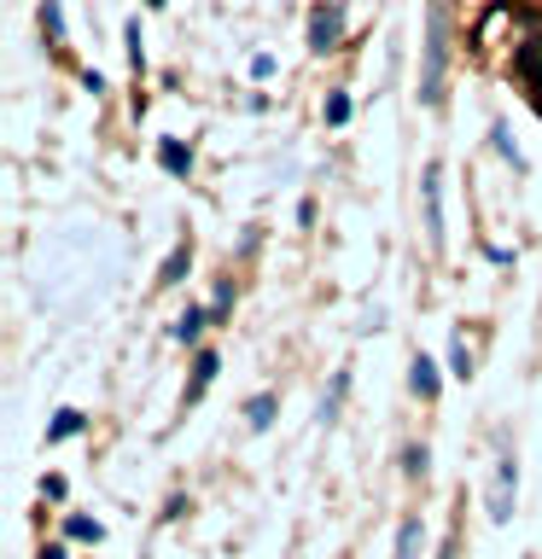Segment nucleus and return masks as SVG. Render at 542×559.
<instances>
[{
    "mask_svg": "<svg viewBox=\"0 0 542 559\" xmlns=\"http://www.w3.org/2000/svg\"><path fill=\"white\" fill-rule=\"evenodd\" d=\"M409 391H414L420 402H432L437 391H444V373H437L432 356H414V361H409Z\"/></svg>",
    "mask_w": 542,
    "mask_h": 559,
    "instance_id": "39448f33",
    "label": "nucleus"
},
{
    "mask_svg": "<svg viewBox=\"0 0 542 559\" xmlns=\"http://www.w3.org/2000/svg\"><path fill=\"white\" fill-rule=\"evenodd\" d=\"M42 35H47V47H64V12H59V0H42Z\"/></svg>",
    "mask_w": 542,
    "mask_h": 559,
    "instance_id": "2eb2a0df",
    "label": "nucleus"
},
{
    "mask_svg": "<svg viewBox=\"0 0 542 559\" xmlns=\"http://www.w3.org/2000/svg\"><path fill=\"white\" fill-rule=\"evenodd\" d=\"M344 391H350V367H339V373H332V391L321 396V408H315V419H321V426H332V419H339Z\"/></svg>",
    "mask_w": 542,
    "mask_h": 559,
    "instance_id": "9d476101",
    "label": "nucleus"
},
{
    "mask_svg": "<svg viewBox=\"0 0 542 559\" xmlns=\"http://www.w3.org/2000/svg\"><path fill=\"white\" fill-rule=\"evenodd\" d=\"M514 501H519V461H514V449H502L496 472H490V519L507 524L514 519Z\"/></svg>",
    "mask_w": 542,
    "mask_h": 559,
    "instance_id": "f03ea898",
    "label": "nucleus"
},
{
    "mask_svg": "<svg viewBox=\"0 0 542 559\" xmlns=\"http://www.w3.org/2000/svg\"><path fill=\"white\" fill-rule=\"evenodd\" d=\"M321 117H327V129H344V122H350V94H327Z\"/></svg>",
    "mask_w": 542,
    "mask_h": 559,
    "instance_id": "aec40b11",
    "label": "nucleus"
},
{
    "mask_svg": "<svg viewBox=\"0 0 542 559\" xmlns=\"http://www.w3.org/2000/svg\"><path fill=\"white\" fill-rule=\"evenodd\" d=\"M420 542H426V524H420V513H409L397 531V559H420Z\"/></svg>",
    "mask_w": 542,
    "mask_h": 559,
    "instance_id": "ddd939ff",
    "label": "nucleus"
},
{
    "mask_svg": "<svg viewBox=\"0 0 542 559\" xmlns=\"http://www.w3.org/2000/svg\"><path fill=\"white\" fill-rule=\"evenodd\" d=\"M42 559H64V548H59V542H52V548H42Z\"/></svg>",
    "mask_w": 542,
    "mask_h": 559,
    "instance_id": "393cba45",
    "label": "nucleus"
},
{
    "mask_svg": "<svg viewBox=\"0 0 542 559\" xmlns=\"http://www.w3.org/2000/svg\"><path fill=\"white\" fill-rule=\"evenodd\" d=\"M449 373H455V379H472V349H467L461 332L449 338Z\"/></svg>",
    "mask_w": 542,
    "mask_h": 559,
    "instance_id": "dca6fc26",
    "label": "nucleus"
},
{
    "mask_svg": "<svg viewBox=\"0 0 542 559\" xmlns=\"http://www.w3.org/2000/svg\"><path fill=\"white\" fill-rule=\"evenodd\" d=\"M339 41H344V7L339 0H321L309 12V52H339Z\"/></svg>",
    "mask_w": 542,
    "mask_h": 559,
    "instance_id": "7ed1b4c3",
    "label": "nucleus"
},
{
    "mask_svg": "<svg viewBox=\"0 0 542 559\" xmlns=\"http://www.w3.org/2000/svg\"><path fill=\"white\" fill-rule=\"evenodd\" d=\"M251 76H257V82L274 76V52H257V59H251Z\"/></svg>",
    "mask_w": 542,
    "mask_h": 559,
    "instance_id": "5701e85b",
    "label": "nucleus"
},
{
    "mask_svg": "<svg viewBox=\"0 0 542 559\" xmlns=\"http://www.w3.org/2000/svg\"><path fill=\"white\" fill-rule=\"evenodd\" d=\"M210 326V309H199V304H187L181 314H175V326H169V338L175 344H199V332Z\"/></svg>",
    "mask_w": 542,
    "mask_h": 559,
    "instance_id": "0eeeda50",
    "label": "nucleus"
},
{
    "mask_svg": "<svg viewBox=\"0 0 542 559\" xmlns=\"http://www.w3.org/2000/svg\"><path fill=\"white\" fill-rule=\"evenodd\" d=\"M42 496H47V501H64V478H59V472H52V478H42Z\"/></svg>",
    "mask_w": 542,
    "mask_h": 559,
    "instance_id": "b1692460",
    "label": "nucleus"
},
{
    "mask_svg": "<svg viewBox=\"0 0 542 559\" xmlns=\"http://www.w3.org/2000/svg\"><path fill=\"white\" fill-rule=\"evenodd\" d=\"M525 82H531V94H537V105H542V35L531 41V52H525Z\"/></svg>",
    "mask_w": 542,
    "mask_h": 559,
    "instance_id": "a211bd4d",
    "label": "nucleus"
},
{
    "mask_svg": "<svg viewBox=\"0 0 542 559\" xmlns=\"http://www.w3.org/2000/svg\"><path fill=\"white\" fill-rule=\"evenodd\" d=\"M420 204H426V239L444 245V164H426L420 175Z\"/></svg>",
    "mask_w": 542,
    "mask_h": 559,
    "instance_id": "20e7f679",
    "label": "nucleus"
},
{
    "mask_svg": "<svg viewBox=\"0 0 542 559\" xmlns=\"http://www.w3.org/2000/svg\"><path fill=\"white\" fill-rule=\"evenodd\" d=\"M146 7H164V0H146Z\"/></svg>",
    "mask_w": 542,
    "mask_h": 559,
    "instance_id": "a878e982",
    "label": "nucleus"
},
{
    "mask_svg": "<svg viewBox=\"0 0 542 559\" xmlns=\"http://www.w3.org/2000/svg\"><path fill=\"white\" fill-rule=\"evenodd\" d=\"M82 426H87V414H82V408H59V414L47 419V443H64V437H76Z\"/></svg>",
    "mask_w": 542,
    "mask_h": 559,
    "instance_id": "f8f14e48",
    "label": "nucleus"
},
{
    "mask_svg": "<svg viewBox=\"0 0 542 559\" xmlns=\"http://www.w3.org/2000/svg\"><path fill=\"white\" fill-rule=\"evenodd\" d=\"M490 140H496V152L507 157V164H514V169H525V152L514 146V129H507V122H496V129H490Z\"/></svg>",
    "mask_w": 542,
    "mask_h": 559,
    "instance_id": "f3484780",
    "label": "nucleus"
},
{
    "mask_svg": "<svg viewBox=\"0 0 542 559\" xmlns=\"http://www.w3.org/2000/svg\"><path fill=\"white\" fill-rule=\"evenodd\" d=\"M216 373H222V356H216V349H199V361H192V384H187V396H181L187 408L210 391V384H216Z\"/></svg>",
    "mask_w": 542,
    "mask_h": 559,
    "instance_id": "423d86ee",
    "label": "nucleus"
},
{
    "mask_svg": "<svg viewBox=\"0 0 542 559\" xmlns=\"http://www.w3.org/2000/svg\"><path fill=\"white\" fill-rule=\"evenodd\" d=\"M64 536H70V542H105V524L87 519V513H70V519H64Z\"/></svg>",
    "mask_w": 542,
    "mask_h": 559,
    "instance_id": "4468645a",
    "label": "nucleus"
},
{
    "mask_svg": "<svg viewBox=\"0 0 542 559\" xmlns=\"http://www.w3.org/2000/svg\"><path fill=\"white\" fill-rule=\"evenodd\" d=\"M274 414H280V396L274 391H257L251 402H245V426H251V431H269Z\"/></svg>",
    "mask_w": 542,
    "mask_h": 559,
    "instance_id": "1a4fd4ad",
    "label": "nucleus"
},
{
    "mask_svg": "<svg viewBox=\"0 0 542 559\" xmlns=\"http://www.w3.org/2000/svg\"><path fill=\"white\" fill-rule=\"evenodd\" d=\"M157 164H164L175 181H187L192 175V146H181V140H157Z\"/></svg>",
    "mask_w": 542,
    "mask_h": 559,
    "instance_id": "6e6552de",
    "label": "nucleus"
},
{
    "mask_svg": "<svg viewBox=\"0 0 542 559\" xmlns=\"http://www.w3.org/2000/svg\"><path fill=\"white\" fill-rule=\"evenodd\" d=\"M122 41H129V64H134V70H146V41H140V17H129V24H122Z\"/></svg>",
    "mask_w": 542,
    "mask_h": 559,
    "instance_id": "6ab92c4d",
    "label": "nucleus"
},
{
    "mask_svg": "<svg viewBox=\"0 0 542 559\" xmlns=\"http://www.w3.org/2000/svg\"><path fill=\"white\" fill-rule=\"evenodd\" d=\"M426 461H432L426 443H414V449H409V478H426Z\"/></svg>",
    "mask_w": 542,
    "mask_h": 559,
    "instance_id": "4be33fe9",
    "label": "nucleus"
},
{
    "mask_svg": "<svg viewBox=\"0 0 542 559\" xmlns=\"http://www.w3.org/2000/svg\"><path fill=\"white\" fill-rule=\"evenodd\" d=\"M444 64H449V17L444 7H426V47H420V99L444 105Z\"/></svg>",
    "mask_w": 542,
    "mask_h": 559,
    "instance_id": "f257e3e1",
    "label": "nucleus"
},
{
    "mask_svg": "<svg viewBox=\"0 0 542 559\" xmlns=\"http://www.w3.org/2000/svg\"><path fill=\"white\" fill-rule=\"evenodd\" d=\"M234 309V280H216V297H210V321H227Z\"/></svg>",
    "mask_w": 542,
    "mask_h": 559,
    "instance_id": "412c9836",
    "label": "nucleus"
},
{
    "mask_svg": "<svg viewBox=\"0 0 542 559\" xmlns=\"http://www.w3.org/2000/svg\"><path fill=\"white\" fill-rule=\"evenodd\" d=\"M187 269H192V245H175V251L164 257V269H157V286H164V292H169V286H181V274H187Z\"/></svg>",
    "mask_w": 542,
    "mask_h": 559,
    "instance_id": "9b49d317",
    "label": "nucleus"
}]
</instances>
